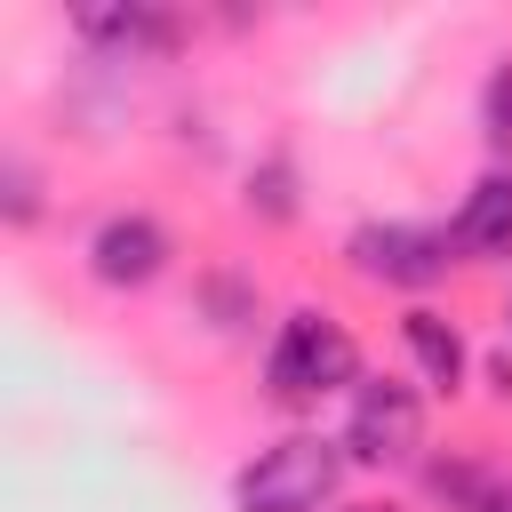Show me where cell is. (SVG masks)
Masks as SVG:
<instances>
[{
	"label": "cell",
	"mask_w": 512,
	"mask_h": 512,
	"mask_svg": "<svg viewBox=\"0 0 512 512\" xmlns=\"http://www.w3.org/2000/svg\"><path fill=\"white\" fill-rule=\"evenodd\" d=\"M336 480H344V448L296 432V440L264 448V456L240 472V512H320V504L336 496Z\"/></svg>",
	"instance_id": "cell-1"
},
{
	"label": "cell",
	"mask_w": 512,
	"mask_h": 512,
	"mask_svg": "<svg viewBox=\"0 0 512 512\" xmlns=\"http://www.w3.org/2000/svg\"><path fill=\"white\" fill-rule=\"evenodd\" d=\"M352 368H360V352L328 312H288V328L264 360V384H272V400H320V392L352 384Z\"/></svg>",
	"instance_id": "cell-2"
},
{
	"label": "cell",
	"mask_w": 512,
	"mask_h": 512,
	"mask_svg": "<svg viewBox=\"0 0 512 512\" xmlns=\"http://www.w3.org/2000/svg\"><path fill=\"white\" fill-rule=\"evenodd\" d=\"M344 448H352V464H376V472H392V464H408L416 448H424V400L408 392V384H360L352 392V424H344Z\"/></svg>",
	"instance_id": "cell-3"
},
{
	"label": "cell",
	"mask_w": 512,
	"mask_h": 512,
	"mask_svg": "<svg viewBox=\"0 0 512 512\" xmlns=\"http://www.w3.org/2000/svg\"><path fill=\"white\" fill-rule=\"evenodd\" d=\"M352 264L392 288H432L448 272V240L416 232V224H368V232H352Z\"/></svg>",
	"instance_id": "cell-4"
},
{
	"label": "cell",
	"mask_w": 512,
	"mask_h": 512,
	"mask_svg": "<svg viewBox=\"0 0 512 512\" xmlns=\"http://www.w3.org/2000/svg\"><path fill=\"white\" fill-rule=\"evenodd\" d=\"M160 256H168V240H160L152 216H112V224L88 240V272H96L104 288H144V280L160 272Z\"/></svg>",
	"instance_id": "cell-5"
},
{
	"label": "cell",
	"mask_w": 512,
	"mask_h": 512,
	"mask_svg": "<svg viewBox=\"0 0 512 512\" xmlns=\"http://www.w3.org/2000/svg\"><path fill=\"white\" fill-rule=\"evenodd\" d=\"M456 248L472 256H512V176H480L464 216H456Z\"/></svg>",
	"instance_id": "cell-6"
},
{
	"label": "cell",
	"mask_w": 512,
	"mask_h": 512,
	"mask_svg": "<svg viewBox=\"0 0 512 512\" xmlns=\"http://www.w3.org/2000/svg\"><path fill=\"white\" fill-rule=\"evenodd\" d=\"M80 32L112 40V48H168L176 40V24L152 16V8H80Z\"/></svg>",
	"instance_id": "cell-7"
},
{
	"label": "cell",
	"mask_w": 512,
	"mask_h": 512,
	"mask_svg": "<svg viewBox=\"0 0 512 512\" xmlns=\"http://www.w3.org/2000/svg\"><path fill=\"white\" fill-rule=\"evenodd\" d=\"M408 352H416V368H424L440 392L464 376V336H456L440 312H408Z\"/></svg>",
	"instance_id": "cell-8"
},
{
	"label": "cell",
	"mask_w": 512,
	"mask_h": 512,
	"mask_svg": "<svg viewBox=\"0 0 512 512\" xmlns=\"http://www.w3.org/2000/svg\"><path fill=\"white\" fill-rule=\"evenodd\" d=\"M480 120H488V144H512V56L488 72V104H480Z\"/></svg>",
	"instance_id": "cell-9"
},
{
	"label": "cell",
	"mask_w": 512,
	"mask_h": 512,
	"mask_svg": "<svg viewBox=\"0 0 512 512\" xmlns=\"http://www.w3.org/2000/svg\"><path fill=\"white\" fill-rule=\"evenodd\" d=\"M496 512H512V504H496Z\"/></svg>",
	"instance_id": "cell-10"
}]
</instances>
